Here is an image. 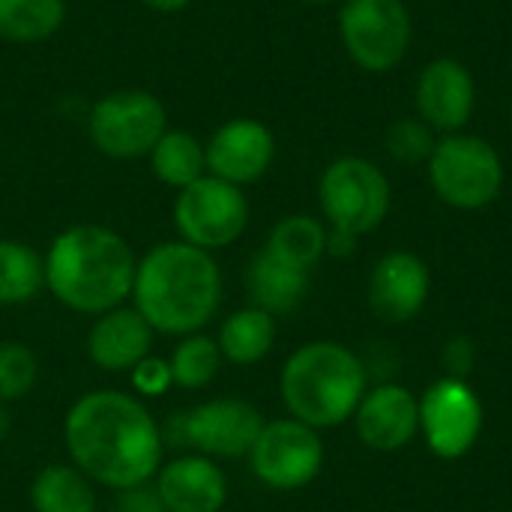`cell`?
I'll return each instance as SVG.
<instances>
[{
  "label": "cell",
  "instance_id": "1",
  "mask_svg": "<svg viewBox=\"0 0 512 512\" xmlns=\"http://www.w3.org/2000/svg\"><path fill=\"white\" fill-rule=\"evenodd\" d=\"M72 462L102 486H144L162 465V435L147 408L117 390L81 396L63 423Z\"/></svg>",
  "mask_w": 512,
  "mask_h": 512
},
{
  "label": "cell",
  "instance_id": "2",
  "mask_svg": "<svg viewBox=\"0 0 512 512\" xmlns=\"http://www.w3.org/2000/svg\"><path fill=\"white\" fill-rule=\"evenodd\" d=\"M135 309L171 336H192L219 309L222 273L210 252L189 243H159L135 267Z\"/></svg>",
  "mask_w": 512,
  "mask_h": 512
},
{
  "label": "cell",
  "instance_id": "3",
  "mask_svg": "<svg viewBox=\"0 0 512 512\" xmlns=\"http://www.w3.org/2000/svg\"><path fill=\"white\" fill-rule=\"evenodd\" d=\"M135 267L138 261L117 231L105 225H72L48 249L45 285L66 309L102 315L132 294Z\"/></svg>",
  "mask_w": 512,
  "mask_h": 512
},
{
  "label": "cell",
  "instance_id": "4",
  "mask_svg": "<svg viewBox=\"0 0 512 512\" xmlns=\"http://www.w3.org/2000/svg\"><path fill=\"white\" fill-rule=\"evenodd\" d=\"M366 396V366L339 342H309L282 369V399L312 429L345 423Z\"/></svg>",
  "mask_w": 512,
  "mask_h": 512
},
{
  "label": "cell",
  "instance_id": "5",
  "mask_svg": "<svg viewBox=\"0 0 512 512\" xmlns=\"http://www.w3.org/2000/svg\"><path fill=\"white\" fill-rule=\"evenodd\" d=\"M426 165L435 195L456 210H483L504 189V159L480 135L453 132L438 138Z\"/></svg>",
  "mask_w": 512,
  "mask_h": 512
},
{
  "label": "cell",
  "instance_id": "6",
  "mask_svg": "<svg viewBox=\"0 0 512 512\" xmlns=\"http://www.w3.org/2000/svg\"><path fill=\"white\" fill-rule=\"evenodd\" d=\"M390 180L363 156L333 159L318 180V204L336 231L363 237L390 213Z\"/></svg>",
  "mask_w": 512,
  "mask_h": 512
},
{
  "label": "cell",
  "instance_id": "7",
  "mask_svg": "<svg viewBox=\"0 0 512 512\" xmlns=\"http://www.w3.org/2000/svg\"><path fill=\"white\" fill-rule=\"evenodd\" d=\"M414 24L402 0H342L339 39L348 57L375 75L396 69L411 48Z\"/></svg>",
  "mask_w": 512,
  "mask_h": 512
},
{
  "label": "cell",
  "instance_id": "8",
  "mask_svg": "<svg viewBox=\"0 0 512 512\" xmlns=\"http://www.w3.org/2000/svg\"><path fill=\"white\" fill-rule=\"evenodd\" d=\"M165 129H168V114L162 99L132 87L105 93L87 117V132L93 147L111 159L150 156V150L165 135Z\"/></svg>",
  "mask_w": 512,
  "mask_h": 512
},
{
  "label": "cell",
  "instance_id": "9",
  "mask_svg": "<svg viewBox=\"0 0 512 512\" xmlns=\"http://www.w3.org/2000/svg\"><path fill=\"white\" fill-rule=\"evenodd\" d=\"M249 222V201L240 186L204 174L180 189L174 204V225L183 243L204 252L231 246Z\"/></svg>",
  "mask_w": 512,
  "mask_h": 512
},
{
  "label": "cell",
  "instance_id": "10",
  "mask_svg": "<svg viewBox=\"0 0 512 512\" xmlns=\"http://www.w3.org/2000/svg\"><path fill=\"white\" fill-rule=\"evenodd\" d=\"M249 459L264 486L276 492H294L318 477L324 465V444L312 426L300 420H276L264 423Z\"/></svg>",
  "mask_w": 512,
  "mask_h": 512
},
{
  "label": "cell",
  "instance_id": "11",
  "mask_svg": "<svg viewBox=\"0 0 512 512\" xmlns=\"http://www.w3.org/2000/svg\"><path fill=\"white\" fill-rule=\"evenodd\" d=\"M420 432L438 459H462L483 432V405L468 381L441 378L420 399Z\"/></svg>",
  "mask_w": 512,
  "mask_h": 512
},
{
  "label": "cell",
  "instance_id": "12",
  "mask_svg": "<svg viewBox=\"0 0 512 512\" xmlns=\"http://www.w3.org/2000/svg\"><path fill=\"white\" fill-rule=\"evenodd\" d=\"M207 174L234 186L261 180L276 159L273 132L252 117H234L222 123L204 144Z\"/></svg>",
  "mask_w": 512,
  "mask_h": 512
},
{
  "label": "cell",
  "instance_id": "13",
  "mask_svg": "<svg viewBox=\"0 0 512 512\" xmlns=\"http://www.w3.org/2000/svg\"><path fill=\"white\" fill-rule=\"evenodd\" d=\"M414 105L417 117L435 132H462L477 105V84L471 69L456 57H435L417 78Z\"/></svg>",
  "mask_w": 512,
  "mask_h": 512
},
{
  "label": "cell",
  "instance_id": "14",
  "mask_svg": "<svg viewBox=\"0 0 512 512\" xmlns=\"http://www.w3.org/2000/svg\"><path fill=\"white\" fill-rule=\"evenodd\" d=\"M264 429L261 414L240 399H213L186 414L183 435L207 459L249 456Z\"/></svg>",
  "mask_w": 512,
  "mask_h": 512
},
{
  "label": "cell",
  "instance_id": "15",
  "mask_svg": "<svg viewBox=\"0 0 512 512\" xmlns=\"http://www.w3.org/2000/svg\"><path fill=\"white\" fill-rule=\"evenodd\" d=\"M432 276L420 255L387 252L369 276V306L387 324H408L429 300Z\"/></svg>",
  "mask_w": 512,
  "mask_h": 512
},
{
  "label": "cell",
  "instance_id": "16",
  "mask_svg": "<svg viewBox=\"0 0 512 512\" xmlns=\"http://www.w3.org/2000/svg\"><path fill=\"white\" fill-rule=\"evenodd\" d=\"M357 414V435L366 447L396 453L420 432V402L408 387L384 384L363 396Z\"/></svg>",
  "mask_w": 512,
  "mask_h": 512
},
{
  "label": "cell",
  "instance_id": "17",
  "mask_svg": "<svg viewBox=\"0 0 512 512\" xmlns=\"http://www.w3.org/2000/svg\"><path fill=\"white\" fill-rule=\"evenodd\" d=\"M156 492L168 512H219L228 483L207 456H183L159 471Z\"/></svg>",
  "mask_w": 512,
  "mask_h": 512
},
{
  "label": "cell",
  "instance_id": "18",
  "mask_svg": "<svg viewBox=\"0 0 512 512\" xmlns=\"http://www.w3.org/2000/svg\"><path fill=\"white\" fill-rule=\"evenodd\" d=\"M153 342V327L141 318L138 309H111L90 327L87 354L105 372L135 369Z\"/></svg>",
  "mask_w": 512,
  "mask_h": 512
},
{
  "label": "cell",
  "instance_id": "19",
  "mask_svg": "<svg viewBox=\"0 0 512 512\" xmlns=\"http://www.w3.org/2000/svg\"><path fill=\"white\" fill-rule=\"evenodd\" d=\"M246 285L255 300V309H264L270 315H285L303 303L309 291V273L261 249L249 264Z\"/></svg>",
  "mask_w": 512,
  "mask_h": 512
},
{
  "label": "cell",
  "instance_id": "20",
  "mask_svg": "<svg viewBox=\"0 0 512 512\" xmlns=\"http://www.w3.org/2000/svg\"><path fill=\"white\" fill-rule=\"evenodd\" d=\"M276 342V321L264 309H240L228 315V321L219 327V351L237 366H252L270 354Z\"/></svg>",
  "mask_w": 512,
  "mask_h": 512
},
{
  "label": "cell",
  "instance_id": "21",
  "mask_svg": "<svg viewBox=\"0 0 512 512\" xmlns=\"http://www.w3.org/2000/svg\"><path fill=\"white\" fill-rule=\"evenodd\" d=\"M150 168L159 183L186 189L207 174L204 144L183 129H165V135L150 150Z\"/></svg>",
  "mask_w": 512,
  "mask_h": 512
},
{
  "label": "cell",
  "instance_id": "22",
  "mask_svg": "<svg viewBox=\"0 0 512 512\" xmlns=\"http://www.w3.org/2000/svg\"><path fill=\"white\" fill-rule=\"evenodd\" d=\"M66 21V0H0V39L33 45L51 39Z\"/></svg>",
  "mask_w": 512,
  "mask_h": 512
},
{
  "label": "cell",
  "instance_id": "23",
  "mask_svg": "<svg viewBox=\"0 0 512 512\" xmlns=\"http://www.w3.org/2000/svg\"><path fill=\"white\" fill-rule=\"evenodd\" d=\"M30 501L36 512H96L93 486L66 465L42 468L30 486Z\"/></svg>",
  "mask_w": 512,
  "mask_h": 512
},
{
  "label": "cell",
  "instance_id": "24",
  "mask_svg": "<svg viewBox=\"0 0 512 512\" xmlns=\"http://www.w3.org/2000/svg\"><path fill=\"white\" fill-rule=\"evenodd\" d=\"M264 249L309 273L327 252V228L315 216H303V213L285 216L270 231V240Z\"/></svg>",
  "mask_w": 512,
  "mask_h": 512
},
{
  "label": "cell",
  "instance_id": "25",
  "mask_svg": "<svg viewBox=\"0 0 512 512\" xmlns=\"http://www.w3.org/2000/svg\"><path fill=\"white\" fill-rule=\"evenodd\" d=\"M45 285V261L18 240H0V306H18Z\"/></svg>",
  "mask_w": 512,
  "mask_h": 512
},
{
  "label": "cell",
  "instance_id": "26",
  "mask_svg": "<svg viewBox=\"0 0 512 512\" xmlns=\"http://www.w3.org/2000/svg\"><path fill=\"white\" fill-rule=\"evenodd\" d=\"M219 360L222 351L213 339L207 336H189L177 345L174 357H171V381L186 387V390H198L207 387L216 375H219Z\"/></svg>",
  "mask_w": 512,
  "mask_h": 512
},
{
  "label": "cell",
  "instance_id": "27",
  "mask_svg": "<svg viewBox=\"0 0 512 512\" xmlns=\"http://www.w3.org/2000/svg\"><path fill=\"white\" fill-rule=\"evenodd\" d=\"M438 138H435V129L429 123H423L420 117H405V120H396L390 129H387V156L405 168H414L420 162H429L432 150H435Z\"/></svg>",
  "mask_w": 512,
  "mask_h": 512
},
{
  "label": "cell",
  "instance_id": "28",
  "mask_svg": "<svg viewBox=\"0 0 512 512\" xmlns=\"http://www.w3.org/2000/svg\"><path fill=\"white\" fill-rule=\"evenodd\" d=\"M39 363L27 345L3 342L0 345V405L27 396L36 384Z\"/></svg>",
  "mask_w": 512,
  "mask_h": 512
},
{
  "label": "cell",
  "instance_id": "29",
  "mask_svg": "<svg viewBox=\"0 0 512 512\" xmlns=\"http://www.w3.org/2000/svg\"><path fill=\"white\" fill-rule=\"evenodd\" d=\"M132 384L138 393L144 396H162L168 390L171 381V366L165 360H156V357H144L135 369H132Z\"/></svg>",
  "mask_w": 512,
  "mask_h": 512
},
{
  "label": "cell",
  "instance_id": "30",
  "mask_svg": "<svg viewBox=\"0 0 512 512\" xmlns=\"http://www.w3.org/2000/svg\"><path fill=\"white\" fill-rule=\"evenodd\" d=\"M444 366L450 369V378H468L474 369V342L468 336H456L444 348Z\"/></svg>",
  "mask_w": 512,
  "mask_h": 512
},
{
  "label": "cell",
  "instance_id": "31",
  "mask_svg": "<svg viewBox=\"0 0 512 512\" xmlns=\"http://www.w3.org/2000/svg\"><path fill=\"white\" fill-rule=\"evenodd\" d=\"M357 240H360V237H354V234H348V231L330 228V231H327V252L336 255V258H345V255H351V252L357 249Z\"/></svg>",
  "mask_w": 512,
  "mask_h": 512
},
{
  "label": "cell",
  "instance_id": "32",
  "mask_svg": "<svg viewBox=\"0 0 512 512\" xmlns=\"http://www.w3.org/2000/svg\"><path fill=\"white\" fill-rule=\"evenodd\" d=\"M144 6H150V9H156V12H180V9H186L192 0H141Z\"/></svg>",
  "mask_w": 512,
  "mask_h": 512
},
{
  "label": "cell",
  "instance_id": "33",
  "mask_svg": "<svg viewBox=\"0 0 512 512\" xmlns=\"http://www.w3.org/2000/svg\"><path fill=\"white\" fill-rule=\"evenodd\" d=\"M9 435V414H6V408L0 405V441Z\"/></svg>",
  "mask_w": 512,
  "mask_h": 512
},
{
  "label": "cell",
  "instance_id": "34",
  "mask_svg": "<svg viewBox=\"0 0 512 512\" xmlns=\"http://www.w3.org/2000/svg\"><path fill=\"white\" fill-rule=\"evenodd\" d=\"M303 3H312V6H330V3H339V0H303Z\"/></svg>",
  "mask_w": 512,
  "mask_h": 512
},
{
  "label": "cell",
  "instance_id": "35",
  "mask_svg": "<svg viewBox=\"0 0 512 512\" xmlns=\"http://www.w3.org/2000/svg\"><path fill=\"white\" fill-rule=\"evenodd\" d=\"M510 120H512V111H510Z\"/></svg>",
  "mask_w": 512,
  "mask_h": 512
}]
</instances>
